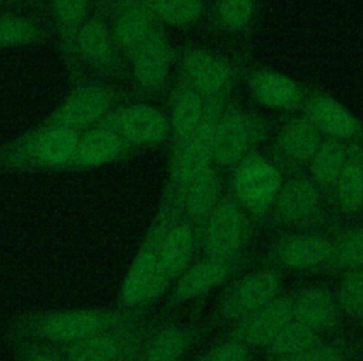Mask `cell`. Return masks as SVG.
<instances>
[{"label": "cell", "mask_w": 363, "mask_h": 361, "mask_svg": "<svg viewBox=\"0 0 363 361\" xmlns=\"http://www.w3.org/2000/svg\"><path fill=\"white\" fill-rule=\"evenodd\" d=\"M142 320L143 316L139 310L123 307L28 311L16 316L9 323L7 334L13 341L26 340L62 345Z\"/></svg>", "instance_id": "obj_1"}, {"label": "cell", "mask_w": 363, "mask_h": 361, "mask_svg": "<svg viewBox=\"0 0 363 361\" xmlns=\"http://www.w3.org/2000/svg\"><path fill=\"white\" fill-rule=\"evenodd\" d=\"M81 133L52 126L33 125L0 143V170L37 173L68 170Z\"/></svg>", "instance_id": "obj_2"}, {"label": "cell", "mask_w": 363, "mask_h": 361, "mask_svg": "<svg viewBox=\"0 0 363 361\" xmlns=\"http://www.w3.org/2000/svg\"><path fill=\"white\" fill-rule=\"evenodd\" d=\"M172 207V200L163 194V200L152 219L143 242L122 280L118 300L123 309L139 310L157 300L169 287L162 268L160 245Z\"/></svg>", "instance_id": "obj_3"}, {"label": "cell", "mask_w": 363, "mask_h": 361, "mask_svg": "<svg viewBox=\"0 0 363 361\" xmlns=\"http://www.w3.org/2000/svg\"><path fill=\"white\" fill-rule=\"evenodd\" d=\"M119 101L121 92L106 82H79L37 123L84 133L102 123L121 105Z\"/></svg>", "instance_id": "obj_4"}, {"label": "cell", "mask_w": 363, "mask_h": 361, "mask_svg": "<svg viewBox=\"0 0 363 361\" xmlns=\"http://www.w3.org/2000/svg\"><path fill=\"white\" fill-rule=\"evenodd\" d=\"M269 123L257 112L228 101L220 112L214 132V166L234 167L257 151L268 137Z\"/></svg>", "instance_id": "obj_5"}, {"label": "cell", "mask_w": 363, "mask_h": 361, "mask_svg": "<svg viewBox=\"0 0 363 361\" xmlns=\"http://www.w3.org/2000/svg\"><path fill=\"white\" fill-rule=\"evenodd\" d=\"M228 101L208 102L206 116L197 130L183 144L170 149L164 194L176 197L191 180L214 166L213 150L216 125L221 109Z\"/></svg>", "instance_id": "obj_6"}, {"label": "cell", "mask_w": 363, "mask_h": 361, "mask_svg": "<svg viewBox=\"0 0 363 361\" xmlns=\"http://www.w3.org/2000/svg\"><path fill=\"white\" fill-rule=\"evenodd\" d=\"M282 184L281 168L257 151L233 167L231 194L251 215H267Z\"/></svg>", "instance_id": "obj_7"}, {"label": "cell", "mask_w": 363, "mask_h": 361, "mask_svg": "<svg viewBox=\"0 0 363 361\" xmlns=\"http://www.w3.org/2000/svg\"><path fill=\"white\" fill-rule=\"evenodd\" d=\"M179 78L207 102L228 101L237 81V68L220 52L186 47L179 57Z\"/></svg>", "instance_id": "obj_8"}, {"label": "cell", "mask_w": 363, "mask_h": 361, "mask_svg": "<svg viewBox=\"0 0 363 361\" xmlns=\"http://www.w3.org/2000/svg\"><path fill=\"white\" fill-rule=\"evenodd\" d=\"M153 328L143 320L84 340L52 345L64 361H133Z\"/></svg>", "instance_id": "obj_9"}, {"label": "cell", "mask_w": 363, "mask_h": 361, "mask_svg": "<svg viewBox=\"0 0 363 361\" xmlns=\"http://www.w3.org/2000/svg\"><path fill=\"white\" fill-rule=\"evenodd\" d=\"M74 55L77 64H84L102 76L115 78L122 74L125 57L115 42L109 21L99 3L75 37Z\"/></svg>", "instance_id": "obj_10"}, {"label": "cell", "mask_w": 363, "mask_h": 361, "mask_svg": "<svg viewBox=\"0 0 363 361\" xmlns=\"http://www.w3.org/2000/svg\"><path fill=\"white\" fill-rule=\"evenodd\" d=\"M248 228V212L233 194H224L200 234L207 256L231 262L242 249Z\"/></svg>", "instance_id": "obj_11"}, {"label": "cell", "mask_w": 363, "mask_h": 361, "mask_svg": "<svg viewBox=\"0 0 363 361\" xmlns=\"http://www.w3.org/2000/svg\"><path fill=\"white\" fill-rule=\"evenodd\" d=\"M104 122L133 150L157 147L170 139L167 113L149 103L118 105Z\"/></svg>", "instance_id": "obj_12"}, {"label": "cell", "mask_w": 363, "mask_h": 361, "mask_svg": "<svg viewBox=\"0 0 363 361\" xmlns=\"http://www.w3.org/2000/svg\"><path fill=\"white\" fill-rule=\"evenodd\" d=\"M244 82L258 105L278 112H301L309 92V88L292 76L262 65L247 69Z\"/></svg>", "instance_id": "obj_13"}, {"label": "cell", "mask_w": 363, "mask_h": 361, "mask_svg": "<svg viewBox=\"0 0 363 361\" xmlns=\"http://www.w3.org/2000/svg\"><path fill=\"white\" fill-rule=\"evenodd\" d=\"M126 59L132 81L140 92L160 91L174 62V50L164 27H157Z\"/></svg>", "instance_id": "obj_14"}, {"label": "cell", "mask_w": 363, "mask_h": 361, "mask_svg": "<svg viewBox=\"0 0 363 361\" xmlns=\"http://www.w3.org/2000/svg\"><path fill=\"white\" fill-rule=\"evenodd\" d=\"M323 137L363 144V119L322 89H309L301 110Z\"/></svg>", "instance_id": "obj_15"}, {"label": "cell", "mask_w": 363, "mask_h": 361, "mask_svg": "<svg viewBox=\"0 0 363 361\" xmlns=\"http://www.w3.org/2000/svg\"><path fill=\"white\" fill-rule=\"evenodd\" d=\"M99 4L125 59L160 27L143 0H99Z\"/></svg>", "instance_id": "obj_16"}, {"label": "cell", "mask_w": 363, "mask_h": 361, "mask_svg": "<svg viewBox=\"0 0 363 361\" xmlns=\"http://www.w3.org/2000/svg\"><path fill=\"white\" fill-rule=\"evenodd\" d=\"M279 290V277L271 270L252 272L233 283L220 299L217 311L224 320H241L272 302Z\"/></svg>", "instance_id": "obj_17"}, {"label": "cell", "mask_w": 363, "mask_h": 361, "mask_svg": "<svg viewBox=\"0 0 363 361\" xmlns=\"http://www.w3.org/2000/svg\"><path fill=\"white\" fill-rule=\"evenodd\" d=\"M322 140V133L303 113H294L282 122L274 136V163L294 168L308 166Z\"/></svg>", "instance_id": "obj_18"}, {"label": "cell", "mask_w": 363, "mask_h": 361, "mask_svg": "<svg viewBox=\"0 0 363 361\" xmlns=\"http://www.w3.org/2000/svg\"><path fill=\"white\" fill-rule=\"evenodd\" d=\"M197 238H200L199 232L173 202L160 245L162 268L169 286L193 263Z\"/></svg>", "instance_id": "obj_19"}, {"label": "cell", "mask_w": 363, "mask_h": 361, "mask_svg": "<svg viewBox=\"0 0 363 361\" xmlns=\"http://www.w3.org/2000/svg\"><path fill=\"white\" fill-rule=\"evenodd\" d=\"M322 198L323 191L311 177L295 176L284 180L271 211L284 224L302 225L319 217Z\"/></svg>", "instance_id": "obj_20"}, {"label": "cell", "mask_w": 363, "mask_h": 361, "mask_svg": "<svg viewBox=\"0 0 363 361\" xmlns=\"http://www.w3.org/2000/svg\"><path fill=\"white\" fill-rule=\"evenodd\" d=\"M223 195V183L217 167L213 166L191 180L180 194L169 197L200 235Z\"/></svg>", "instance_id": "obj_21"}, {"label": "cell", "mask_w": 363, "mask_h": 361, "mask_svg": "<svg viewBox=\"0 0 363 361\" xmlns=\"http://www.w3.org/2000/svg\"><path fill=\"white\" fill-rule=\"evenodd\" d=\"M133 149L105 122L81 133L68 170H91L129 156Z\"/></svg>", "instance_id": "obj_22"}, {"label": "cell", "mask_w": 363, "mask_h": 361, "mask_svg": "<svg viewBox=\"0 0 363 361\" xmlns=\"http://www.w3.org/2000/svg\"><path fill=\"white\" fill-rule=\"evenodd\" d=\"M292 320V299L275 297L241 319L231 337L247 347H268Z\"/></svg>", "instance_id": "obj_23"}, {"label": "cell", "mask_w": 363, "mask_h": 361, "mask_svg": "<svg viewBox=\"0 0 363 361\" xmlns=\"http://www.w3.org/2000/svg\"><path fill=\"white\" fill-rule=\"evenodd\" d=\"M208 102L180 78L169 96V125L172 147L183 144L203 122Z\"/></svg>", "instance_id": "obj_24"}, {"label": "cell", "mask_w": 363, "mask_h": 361, "mask_svg": "<svg viewBox=\"0 0 363 361\" xmlns=\"http://www.w3.org/2000/svg\"><path fill=\"white\" fill-rule=\"evenodd\" d=\"M230 275V262L206 256L191 263L173 283L169 306L190 302L220 286Z\"/></svg>", "instance_id": "obj_25"}, {"label": "cell", "mask_w": 363, "mask_h": 361, "mask_svg": "<svg viewBox=\"0 0 363 361\" xmlns=\"http://www.w3.org/2000/svg\"><path fill=\"white\" fill-rule=\"evenodd\" d=\"M200 334L199 326L167 323L155 327L133 361H180Z\"/></svg>", "instance_id": "obj_26"}, {"label": "cell", "mask_w": 363, "mask_h": 361, "mask_svg": "<svg viewBox=\"0 0 363 361\" xmlns=\"http://www.w3.org/2000/svg\"><path fill=\"white\" fill-rule=\"evenodd\" d=\"M339 311L337 297L323 287H308L292 299V319L318 333L332 328Z\"/></svg>", "instance_id": "obj_27"}, {"label": "cell", "mask_w": 363, "mask_h": 361, "mask_svg": "<svg viewBox=\"0 0 363 361\" xmlns=\"http://www.w3.org/2000/svg\"><path fill=\"white\" fill-rule=\"evenodd\" d=\"M92 0H48L51 18L60 40L68 69L77 71L78 64L74 55V42L79 28L89 17Z\"/></svg>", "instance_id": "obj_28"}, {"label": "cell", "mask_w": 363, "mask_h": 361, "mask_svg": "<svg viewBox=\"0 0 363 361\" xmlns=\"http://www.w3.org/2000/svg\"><path fill=\"white\" fill-rule=\"evenodd\" d=\"M332 197L343 214L353 215L363 210V144H349L347 159Z\"/></svg>", "instance_id": "obj_29"}, {"label": "cell", "mask_w": 363, "mask_h": 361, "mask_svg": "<svg viewBox=\"0 0 363 361\" xmlns=\"http://www.w3.org/2000/svg\"><path fill=\"white\" fill-rule=\"evenodd\" d=\"M333 243L318 235H296L285 239L277 249L278 260L288 268L306 269L329 262Z\"/></svg>", "instance_id": "obj_30"}, {"label": "cell", "mask_w": 363, "mask_h": 361, "mask_svg": "<svg viewBox=\"0 0 363 361\" xmlns=\"http://www.w3.org/2000/svg\"><path fill=\"white\" fill-rule=\"evenodd\" d=\"M349 144L346 142L323 137L320 146L308 164L309 177L325 193L333 195L335 185L347 159Z\"/></svg>", "instance_id": "obj_31"}, {"label": "cell", "mask_w": 363, "mask_h": 361, "mask_svg": "<svg viewBox=\"0 0 363 361\" xmlns=\"http://www.w3.org/2000/svg\"><path fill=\"white\" fill-rule=\"evenodd\" d=\"M258 0H214L208 13V27L220 34H242L254 24Z\"/></svg>", "instance_id": "obj_32"}, {"label": "cell", "mask_w": 363, "mask_h": 361, "mask_svg": "<svg viewBox=\"0 0 363 361\" xmlns=\"http://www.w3.org/2000/svg\"><path fill=\"white\" fill-rule=\"evenodd\" d=\"M47 37V30L37 20L0 10V51L41 44Z\"/></svg>", "instance_id": "obj_33"}, {"label": "cell", "mask_w": 363, "mask_h": 361, "mask_svg": "<svg viewBox=\"0 0 363 361\" xmlns=\"http://www.w3.org/2000/svg\"><path fill=\"white\" fill-rule=\"evenodd\" d=\"M156 21L163 27L189 28L207 11L206 0H143Z\"/></svg>", "instance_id": "obj_34"}, {"label": "cell", "mask_w": 363, "mask_h": 361, "mask_svg": "<svg viewBox=\"0 0 363 361\" xmlns=\"http://www.w3.org/2000/svg\"><path fill=\"white\" fill-rule=\"evenodd\" d=\"M318 344H320V333L292 320L267 348L278 361L301 354Z\"/></svg>", "instance_id": "obj_35"}, {"label": "cell", "mask_w": 363, "mask_h": 361, "mask_svg": "<svg viewBox=\"0 0 363 361\" xmlns=\"http://www.w3.org/2000/svg\"><path fill=\"white\" fill-rule=\"evenodd\" d=\"M336 297L343 313L353 319H363V269H347Z\"/></svg>", "instance_id": "obj_36"}, {"label": "cell", "mask_w": 363, "mask_h": 361, "mask_svg": "<svg viewBox=\"0 0 363 361\" xmlns=\"http://www.w3.org/2000/svg\"><path fill=\"white\" fill-rule=\"evenodd\" d=\"M330 262L337 268L363 269V227L346 232L333 245Z\"/></svg>", "instance_id": "obj_37"}, {"label": "cell", "mask_w": 363, "mask_h": 361, "mask_svg": "<svg viewBox=\"0 0 363 361\" xmlns=\"http://www.w3.org/2000/svg\"><path fill=\"white\" fill-rule=\"evenodd\" d=\"M14 354L17 361H64L51 344L41 341H14Z\"/></svg>", "instance_id": "obj_38"}, {"label": "cell", "mask_w": 363, "mask_h": 361, "mask_svg": "<svg viewBox=\"0 0 363 361\" xmlns=\"http://www.w3.org/2000/svg\"><path fill=\"white\" fill-rule=\"evenodd\" d=\"M197 361H250L248 347L237 338H230L211 347Z\"/></svg>", "instance_id": "obj_39"}, {"label": "cell", "mask_w": 363, "mask_h": 361, "mask_svg": "<svg viewBox=\"0 0 363 361\" xmlns=\"http://www.w3.org/2000/svg\"><path fill=\"white\" fill-rule=\"evenodd\" d=\"M278 361H345V354L339 347L320 343L301 354Z\"/></svg>", "instance_id": "obj_40"}, {"label": "cell", "mask_w": 363, "mask_h": 361, "mask_svg": "<svg viewBox=\"0 0 363 361\" xmlns=\"http://www.w3.org/2000/svg\"><path fill=\"white\" fill-rule=\"evenodd\" d=\"M13 4H16V0H0V8H6Z\"/></svg>", "instance_id": "obj_41"}, {"label": "cell", "mask_w": 363, "mask_h": 361, "mask_svg": "<svg viewBox=\"0 0 363 361\" xmlns=\"http://www.w3.org/2000/svg\"><path fill=\"white\" fill-rule=\"evenodd\" d=\"M0 10H6V8H0Z\"/></svg>", "instance_id": "obj_42"}]
</instances>
